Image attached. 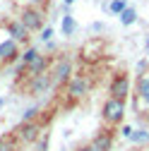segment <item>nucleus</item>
<instances>
[{
    "mask_svg": "<svg viewBox=\"0 0 149 151\" xmlns=\"http://www.w3.org/2000/svg\"><path fill=\"white\" fill-rule=\"evenodd\" d=\"M127 113V101H118V99H106L101 106V120L106 127H120Z\"/></svg>",
    "mask_w": 149,
    "mask_h": 151,
    "instance_id": "obj_1",
    "label": "nucleus"
},
{
    "mask_svg": "<svg viewBox=\"0 0 149 151\" xmlns=\"http://www.w3.org/2000/svg\"><path fill=\"white\" fill-rule=\"evenodd\" d=\"M43 134V122L36 120V122H20L12 129V137L20 142V146H34L36 142L41 139Z\"/></svg>",
    "mask_w": 149,
    "mask_h": 151,
    "instance_id": "obj_2",
    "label": "nucleus"
},
{
    "mask_svg": "<svg viewBox=\"0 0 149 151\" xmlns=\"http://www.w3.org/2000/svg\"><path fill=\"white\" fill-rule=\"evenodd\" d=\"M29 34H36L46 27V10H39V7H29V5H22L20 7V17H17Z\"/></svg>",
    "mask_w": 149,
    "mask_h": 151,
    "instance_id": "obj_3",
    "label": "nucleus"
},
{
    "mask_svg": "<svg viewBox=\"0 0 149 151\" xmlns=\"http://www.w3.org/2000/svg\"><path fill=\"white\" fill-rule=\"evenodd\" d=\"M51 74H53L55 89H58V86H67V82L74 77V65H72V58H67V55H60V58H55V60H53V65H51Z\"/></svg>",
    "mask_w": 149,
    "mask_h": 151,
    "instance_id": "obj_4",
    "label": "nucleus"
},
{
    "mask_svg": "<svg viewBox=\"0 0 149 151\" xmlns=\"http://www.w3.org/2000/svg\"><path fill=\"white\" fill-rule=\"evenodd\" d=\"M20 58H22V46L14 39H10V36L5 34V29H3V39H0V65L3 67L17 65Z\"/></svg>",
    "mask_w": 149,
    "mask_h": 151,
    "instance_id": "obj_5",
    "label": "nucleus"
},
{
    "mask_svg": "<svg viewBox=\"0 0 149 151\" xmlns=\"http://www.w3.org/2000/svg\"><path fill=\"white\" fill-rule=\"evenodd\" d=\"M132 84H130V74L127 72H113V77L108 82V96L118 99V101H127Z\"/></svg>",
    "mask_w": 149,
    "mask_h": 151,
    "instance_id": "obj_6",
    "label": "nucleus"
},
{
    "mask_svg": "<svg viewBox=\"0 0 149 151\" xmlns=\"http://www.w3.org/2000/svg\"><path fill=\"white\" fill-rule=\"evenodd\" d=\"M65 91H67V99L70 101H82V99H87V93L91 91V79L87 77V74H74V77L67 82Z\"/></svg>",
    "mask_w": 149,
    "mask_h": 151,
    "instance_id": "obj_7",
    "label": "nucleus"
},
{
    "mask_svg": "<svg viewBox=\"0 0 149 151\" xmlns=\"http://www.w3.org/2000/svg\"><path fill=\"white\" fill-rule=\"evenodd\" d=\"M51 89H55L51 70L46 74H39V77H29V82H27V91L31 93V96H43V93H48Z\"/></svg>",
    "mask_w": 149,
    "mask_h": 151,
    "instance_id": "obj_8",
    "label": "nucleus"
},
{
    "mask_svg": "<svg viewBox=\"0 0 149 151\" xmlns=\"http://www.w3.org/2000/svg\"><path fill=\"white\" fill-rule=\"evenodd\" d=\"M0 27H3L5 34L10 36V39H14L20 46H29V31H27V27L17 19V17H14V19H3Z\"/></svg>",
    "mask_w": 149,
    "mask_h": 151,
    "instance_id": "obj_9",
    "label": "nucleus"
},
{
    "mask_svg": "<svg viewBox=\"0 0 149 151\" xmlns=\"http://www.w3.org/2000/svg\"><path fill=\"white\" fill-rule=\"evenodd\" d=\"M113 142H116V132H113V127H103V129H99L94 137H91V146H94L96 151H111L113 149Z\"/></svg>",
    "mask_w": 149,
    "mask_h": 151,
    "instance_id": "obj_10",
    "label": "nucleus"
},
{
    "mask_svg": "<svg viewBox=\"0 0 149 151\" xmlns=\"http://www.w3.org/2000/svg\"><path fill=\"white\" fill-rule=\"evenodd\" d=\"M48 70H51V55H48V53H41L34 63L27 65V74H29V77H39V74H46Z\"/></svg>",
    "mask_w": 149,
    "mask_h": 151,
    "instance_id": "obj_11",
    "label": "nucleus"
},
{
    "mask_svg": "<svg viewBox=\"0 0 149 151\" xmlns=\"http://www.w3.org/2000/svg\"><path fill=\"white\" fill-rule=\"evenodd\" d=\"M135 93H137V101L144 103V108L149 110V72H147V74H140V77H137Z\"/></svg>",
    "mask_w": 149,
    "mask_h": 151,
    "instance_id": "obj_12",
    "label": "nucleus"
},
{
    "mask_svg": "<svg viewBox=\"0 0 149 151\" xmlns=\"http://www.w3.org/2000/svg\"><path fill=\"white\" fill-rule=\"evenodd\" d=\"M130 142H132L135 146H149V127H135L132 137H130Z\"/></svg>",
    "mask_w": 149,
    "mask_h": 151,
    "instance_id": "obj_13",
    "label": "nucleus"
},
{
    "mask_svg": "<svg viewBox=\"0 0 149 151\" xmlns=\"http://www.w3.org/2000/svg\"><path fill=\"white\" fill-rule=\"evenodd\" d=\"M60 31H63V36H72L77 31V19H74L70 12H65V17L60 19Z\"/></svg>",
    "mask_w": 149,
    "mask_h": 151,
    "instance_id": "obj_14",
    "label": "nucleus"
},
{
    "mask_svg": "<svg viewBox=\"0 0 149 151\" xmlns=\"http://www.w3.org/2000/svg\"><path fill=\"white\" fill-rule=\"evenodd\" d=\"M20 149L22 146H20V142L12 137V132H10V134H0V151H20Z\"/></svg>",
    "mask_w": 149,
    "mask_h": 151,
    "instance_id": "obj_15",
    "label": "nucleus"
},
{
    "mask_svg": "<svg viewBox=\"0 0 149 151\" xmlns=\"http://www.w3.org/2000/svg\"><path fill=\"white\" fill-rule=\"evenodd\" d=\"M118 19H120V24H123V27H132V24L137 22V10L127 5V7H125V12L118 17Z\"/></svg>",
    "mask_w": 149,
    "mask_h": 151,
    "instance_id": "obj_16",
    "label": "nucleus"
},
{
    "mask_svg": "<svg viewBox=\"0 0 149 151\" xmlns=\"http://www.w3.org/2000/svg\"><path fill=\"white\" fill-rule=\"evenodd\" d=\"M41 55V50L36 48V46H27L24 50H22V58H20V63H24V65H29V63H34L36 58Z\"/></svg>",
    "mask_w": 149,
    "mask_h": 151,
    "instance_id": "obj_17",
    "label": "nucleus"
},
{
    "mask_svg": "<svg viewBox=\"0 0 149 151\" xmlns=\"http://www.w3.org/2000/svg\"><path fill=\"white\" fill-rule=\"evenodd\" d=\"M36 120H41V108L39 106H31L22 113V120L20 122H36Z\"/></svg>",
    "mask_w": 149,
    "mask_h": 151,
    "instance_id": "obj_18",
    "label": "nucleus"
},
{
    "mask_svg": "<svg viewBox=\"0 0 149 151\" xmlns=\"http://www.w3.org/2000/svg\"><path fill=\"white\" fill-rule=\"evenodd\" d=\"M125 7H127V0H111V3H108V12L111 14H123L125 12Z\"/></svg>",
    "mask_w": 149,
    "mask_h": 151,
    "instance_id": "obj_19",
    "label": "nucleus"
},
{
    "mask_svg": "<svg viewBox=\"0 0 149 151\" xmlns=\"http://www.w3.org/2000/svg\"><path fill=\"white\" fill-rule=\"evenodd\" d=\"M48 144H51V134H48V132H43L41 139L36 142L34 146H36V151H48Z\"/></svg>",
    "mask_w": 149,
    "mask_h": 151,
    "instance_id": "obj_20",
    "label": "nucleus"
},
{
    "mask_svg": "<svg viewBox=\"0 0 149 151\" xmlns=\"http://www.w3.org/2000/svg\"><path fill=\"white\" fill-rule=\"evenodd\" d=\"M53 34H55L53 27H43V29L39 31V39H41L43 43H48V41H53Z\"/></svg>",
    "mask_w": 149,
    "mask_h": 151,
    "instance_id": "obj_21",
    "label": "nucleus"
},
{
    "mask_svg": "<svg viewBox=\"0 0 149 151\" xmlns=\"http://www.w3.org/2000/svg\"><path fill=\"white\" fill-rule=\"evenodd\" d=\"M132 132H135L132 125H120V127H118V134H120L123 139H127V142H130V137H132Z\"/></svg>",
    "mask_w": 149,
    "mask_h": 151,
    "instance_id": "obj_22",
    "label": "nucleus"
},
{
    "mask_svg": "<svg viewBox=\"0 0 149 151\" xmlns=\"http://www.w3.org/2000/svg\"><path fill=\"white\" fill-rule=\"evenodd\" d=\"M24 5H29V7H39V10H46V7L51 5V0H24Z\"/></svg>",
    "mask_w": 149,
    "mask_h": 151,
    "instance_id": "obj_23",
    "label": "nucleus"
},
{
    "mask_svg": "<svg viewBox=\"0 0 149 151\" xmlns=\"http://www.w3.org/2000/svg\"><path fill=\"white\" fill-rule=\"evenodd\" d=\"M147 70H149V63L147 60H140L137 63V77H140V74H147Z\"/></svg>",
    "mask_w": 149,
    "mask_h": 151,
    "instance_id": "obj_24",
    "label": "nucleus"
},
{
    "mask_svg": "<svg viewBox=\"0 0 149 151\" xmlns=\"http://www.w3.org/2000/svg\"><path fill=\"white\" fill-rule=\"evenodd\" d=\"M91 31H94V34H101V31H103V24H101V22H94V24H91Z\"/></svg>",
    "mask_w": 149,
    "mask_h": 151,
    "instance_id": "obj_25",
    "label": "nucleus"
},
{
    "mask_svg": "<svg viewBox=\"0 0 149 151\" xmlns=\"http://www.w3.org/2000/svg\"><path fill=\"white\" fill-rule=\"evenodd\" d=\"M74 151H96V149L91 146V144H82V146H77V149H74Z\"/></svg>",
    "mask_w": 149,
    "mask_h": 151,
    "instance_id": "obj_26",
    "label": "nucleus"
},
{
    "mask_svg": "<svg viewBox=\"0 0 149 151\" xmlns=\"http://www.w3.org/2000/svg\"><path fill=\"white\" fill-rule=\"evenodd\" d=\"M46 50H48V53H55V50H58V46H55V41H48V43H46Z\"/></svg>",
    "mask_w": 149,
    "mask_h": 151,
    "instance_id": "obj_27",
    "label": "nucleus"
},
{
    "mask_svg": "<svg viewBox=\"0 0 149 151\" xmlns=\"http://www.w3.org/2000/svg\"><path fill=\"white\" fill-rule=\"evenodd\" d=\"M72 5H74V0H63V7H65L67 12H70V7H72Z\"/></svg>",
    "mask_w": 149,
    "mask_h": 151,
    "instance_id": "obj_28",
    "label": "nucleus"
},
{
    "mask_svg": "<svg viewBox=\"0 0 149 151\" xmlns=\"http://www.w3.org/2000/svg\"><path fill=\"white\" fill-rule=\"evenodd\" d=\"M3 108H5V99H3V96H0V110H3Z\"/></svg>",
    "mask_w": 149,
    "mask_h": 151,
    "instance_id": "obj_29",
    "label": "nucleus"
},
{
    "mask_svg": "<svg viewBox=\"0 0 149 151\" xmlns=\"http://www.w3.org/2000/svg\"><path fill=\"white\" fill-rule=\"evenodd\" d=\"M0 70H3V65H0Z\"/></svg>",
    "mask_w": 149,
    "mask_h": 151,
    "instance_id": "obj_30",
    "label": "nucleus"
}]
</instances>
